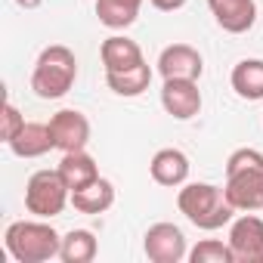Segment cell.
<instances>
[{
    "label": "cell",
    "mask_w": 263,
    "mask_h": 263,
    "mask_svg": "<svg viewBox=\"0 0 263 263\" xmlns=\"http://www.w3.org/2000/svg\"><path fill=\"white\" fill-rule=\"evenodd\" d=\"M177 208L192 226L204 232L229 226L235 214V208L226 201V192L214 183H186L177 195Z\"/></svg>",
    "instance_id": "2"
},
{
    "label": "cell",
    "mask_w": 263,
    "mask_h": 263,
    "mask_svg": "<svg viewBox=\"0 0 263 263\" xmlns=\"http://www.w3.org/2000/svg\"><path fill=\"white\" fill-rule=\"evenodd\" d=\"M4 245L16 263H44V260L59 257L62 235L50 223H44L41 217L37 220H16L7 226Z\"/></svg>",
    "instance_id": "3"
},
{
    "label": "cell",
    "mask_w": 263,
    "mask_h": 263,
    "mask_svg": "<svg viewBox=\"0 0 263 263\" xmlns=\"http://www.w3.org/2000/svg\"><path fill=\"white\" fill-rule=\"evenodd\" d=\"M140 10H143V0H96V19L111 31L130 28L137 22Z\"/></svg>",
    "instance_id": "18"
},
{
    "label": "cell",
    "mask_w": 263,
    "mask_h": 263,
    "mask_svg": "<svg viewBox=\"0 0 263 263\" xmlns=\"http://www.w3.org/2000/svg\"><path fill=\"white\" fill-rule=\"evenodd\" d=\"M99 251V241L90 229H71L68 235H62V251L59 260L62 263H90Z\"/></svg>",
    "instance_id": "20"
},
{
    "label": "cell",
    "mask_w": 263,
    "mask_h": 263,
    "mask_svg": "<svg viewBox=\"0 0 263 263\" xmlns=\"http://www.w3.org/2000/svg\"><path fill=\"white\" fill-rule=\"evenodd\" d=\"M149 4H152L155 10H161V13H174V10H183L189 0H149Z\"/></svg>",
    "instance_id": "23"
},
{
    "label": "cell",
    "mask_w": 263,
    "mask_h": 263,
    "mask_svg": "<svg viewBox=\"0 0 263 263\" xmlns=\"http://www.w3.org/2000/svg\"><path fill=\"white\" fill-rule=\"evenodd\" d=\"M13 155L19 158H41L50 149H56L53 134H50V124H37V121H25V127L7 143Z\"/></svg>",
    "instance_id": "13"
},
{
    "label": "cell",
    "mask_w": 263,
    "mask_h": 263,
    "mask_svg": "<svg viewBox=\"0 0 263 263\" xmlns=\"http://www.w3.org/2000/svg\"><path fill=\"white\" fill-rule=\"evenodd\" d=\"M229 248L235 263H263V220L254 211H245L229 223Z\"/></svg>",
    "instance_id": "6"
},
{
    "label": "cell",
    "mask_w": 263,
    "mask_h": 263,
    "mask_svg": "<svg viewBox=\"0 0 263 263\" xmlns=\"http://www.w3.org/2000/svg\"><path fill=\"white\" fill-rule=\"evenodd\" d=\"M111 204H115V186L105 177H96L84 189L71 192V208L81 214H105Z\"/></svg>",
    "instance_id": "16"
},
{
    "label": "cell",
    "mask_w": 263,
    "mask_h": 263,
    "mask_svg": "<svg viewBox=\"0 0 263 263\" xmlns=\"http://www.w3.org/2000/svg\"><path fill=\"white\" fill-rule=\"evenodd\" d=\"M149 174L158 186L177 189L189 180V158L180 149H158L149 161Z\"/></svg>",
    "instance_id": "12"
},
{
    "label": "cell",
    "mask_w": 263,
    "mask_h": 263,
    "mask_svg": "<svg viewBox=\"0 0 263 263\" xmlns=\"http://www.w3.org/2000/svg\"><path fill=\"white\" fill-rule=\"evenodd\" d=\"M229 84L232 90L241 96V99H263V59H241L235 62L232 74H229Z\"/></svg>",
    "instance_id": "17"
},
{
    "label": "cell",
    "mask_w": 263,
    "mask_h": 263,
    "mask_svg": "<svg viewBox=\"0 0 263 263\" xmlns=\"http://www.w3.org/2000/svg\"><path fill=\"white\" fill-rule=\"evenodd\" d=\"M71 201V189L65 186L59 171H34L25 183V208L41 220H53Z\"/></svg>",
    "instance_id": "5"
},
{
    "label": "cell",
    "mask_w": 263,
    "mask_h": 263,
    "mask_svg": "<svg viewBox=\"0 0 263 263\" xmlns=\"http://www.w3.org/2000/svg\"><path fill=\"white\" fill-rule=\"evenodd\" d=\"M208 10L217 19V25L229 34H245L257 22V4L254 0H208Z\"/></svg>",
    "instance_id": "11"
},
{
    "label": "cell",
    "mask_w": 263,
    "mask_h": 263,
    "mask_svg": "<svg viewBox=\"0 0 263 263\" xmlns=\"http://www.w3.org/2000/svg\"><path fill=\"white\" fill-rule=\"evenodd\" d=\"M50 134L59 152H78L90 143V121L78 108H62L50 118Z\"/></svg>",
    "instance_id": "8"
},
{
    "label": "cell",
    "mask_w": 263,
    "mask_h": 263,
    "mask_svg": "<svg viewBox=\"0 0 263 263\" xmlns=\"http://www.w3.org/2000/svg\"><path fill=\"white\" fill-rule=\"evenodd\" d=\"M65 180V186L74 192V189H84L87 183H93L99 177V167H96V158L87 152V149H78V152H62V161L56 167Z\"/></svg>",
    "instance_id": "15"
},
{
    "label": "cell",
    "mask_w": 263,
    "mask_h": 263,
    "mask_svg": "<svg viewBox=\"0 0 263 263\" xmlns=\"http://www.w3.org/2000/svg\"><path fill=\"white\" fill-rule=\"evenodd\" d=\"M143 251L152 263H180L189 257V248H186V235L180 226L174 223H155L146 229L143 235Z\"/></svg>",
    "instance_id": "7"
},
{
    "label": "cell",
    "mask_w": 263,
    "mask_h": 263,
    "mask_svg": "<svg viewBox=\"0 0 263 263\" xmlns=\"http://www.w3.org/2000/svg\"><path fill=\"white\" fill-rule=\"evenodd\" d=\"M16 4H19L22 10H37V7L44 4V0H16Z\"/></svg>",
    "instance_id": "24"
},
{
    "label": "cell",
    "mask_w": 263,
    "mask_h": 263,
    "mask_svg": "<svg viewBox=\"0 0 263 263\" xmlns=\"http://www.w3.org/2000/svg\"><path fill=\"white\" fill-rule=\"evenodd\" d=\"M161 105L171 118L177 121H192L201 111V90L198 81H186V78H167L161 87Z\"/></svg>",
    "instance_id": "9"
},
{
    "label": "cell",
    "mask_w": 263,
    "mask_h": 263,
    "mask_svg": "<svg viewBox=\"0 0 263 263\" xmlns=\"http://www.w3.org/2000/svg\"><path fill=\"white\" fill-rule=\"evenodd\" d=\"M78 81V59L68 47L53 44L41 50L34 71H31V90L41 99H62Z\"/></svg>",
    "instance_id": "4"
},
{
    "label": "cell",
    "mask_w": 263,
    "mask_h": 263,
    "mask_svg": "<svg viewBox=\"0 0 263 263\" xmlns=\"http://www.w3.org/2000/svg\"><path fill=\"white\" fill-rule=\"evenodd\" d=\"M223 192L235 211H263V152L235 149L226 158Z\"/></svg>",
    "instance_id": "1"
},
{
    "label": "cell",
    "mask_w": 263,
    "mask_h": 263,
    "mask_svg": "<svg viewBox=\"0 0 263 263\" xmlns=\"http://www.w3.org/2000/svg\"><path fill=\"white\" fill-rule=\"evenodd\" d=\"M105 84L118 96H143L152 84V68L149 62H140L127 71H105Z\"/></svg>",
    "instance_id": "19"
},
{
    "label": "cell",
    "mask_w": 263,
    "mask_h": 263,
    "mask_svg": "<svg viewBox=\"0 0 263 263\" xmlns=\"http://www.w3.org/2000/svg\"><path fill=\"white\" fill-rule=\"evenodd\" d=\"M192 263H235L229 241H217V238H201L192 251H189Z\"/></svg>",
    "instance_id": "21"
},
{
    "label": "cell",
    "mask_w": 263,
    "mask_h": 263,
    "mask_svg": "<svg viewBox=\"0 0 263 263\" xmlns=\"http://www.w3.org/2000/svg\"><path fill=\"white\" fill-rule=\"evenodd\" d=\"M99 59H102L105 71H127V68H134V65L146 62L140 44H137V41H130V37H121V34H111V37L102 41V47H99Z\"/></svg>",
    "instance_id": "14"
},
{
    "label": "cell",
    "mask_w": 263,
    "mask_h": 263,
    "mask_svg": "<svg viewBox=\"0 0 263 263\" xmlns=\"http://www.w3.org/2000/svg\"><path fill=\"white\" fill-rule=\"evenodd\" d=\"M0 118H4V130H0V137H4V143H10V140L19 134V130L25 127V118L19 115V108H16L13 102L4 105V115H0Z\"/></svg>",
    "instance_id": "22"
},
{
    "label": "cell",
    "mask_w": 263,
    "mask_h": 263,
    "mask_svg": "<svg viewBox=\"0 0 263 263\" xmlns=\"http://www.w3.org/2000/svg\"><path fill=\"white\" fill-rule=\"evenodd\" d=\"M158 71L161 78H186V81H198L201 71H204V59L195 47L189 44H171L161 50L158 56Z\"/></svg>",
    "instance_id": "10"
}]
</instances>
